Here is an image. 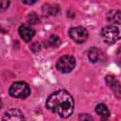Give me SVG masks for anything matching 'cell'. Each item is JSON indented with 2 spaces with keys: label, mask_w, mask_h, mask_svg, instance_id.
Masks as SVG:
<instances>
[{
  "label": "cell",
  "mask_w": 121,
  "mask_h": 121,
  "mask_svg": "<svg viewBox=\"0 0 121 121\" xmlns=\"http://www.w3.org/2000/svg\"><path fill=\"white\" fill-rule=\"evenodd\" d=\"M46 108L58 113L62 118L71 116L74 111V99L66 90H58L46 100Z\"/></svg>",
  "instance_id": "6da1fadb"
},
{
  "label": "cell",
  "mask_w": 121,
  "mask_h": 121,
  "mask_svg": "<svg viewBox=\"0 0 121 121\" xmlns=\"http://www.w3.org/2000/svg\"><path fill=\"white\" fill-rule=\"evenodd\" d=\"M9 93L11 96L15 98H26L30 95V88L27 83L24 81H16L11 84L9 89Z\"/></svg>",
  "instance_id": "7a4b0ae2"
},
{
  "label": "cell",
  "mask_w": 121,
  "mask_h": 121,
  "mask_svg": "<svg viewBox=\"0 0 121 121\" xmlns=\"http://www.w3.org/2000/svg\"><path fill=\"white\" fill-rule=\"evenodd\" d=\"M101 38L104 43L108 44H112L116 43L120 38L119 29L113 25L106 26L101 30Z\"/></svg>",
  "instance_id": "3957f363"
},
{
  "label": "cell",
  "mask_w": 121,
  "mask_h": 121,
  "mask_svg": "<svg viewBox=\"0 0 121 121\" xmlns=\"http://www.w3.org/2000/svg\"><path fill=\"white\" fill-rule=\"evenodd\" d=\"M76 65V60L74 57L70 55H63L61 56L56 63V67L60 72L62 73H69L71 72Z\"/></svg>",
  "instance_id": "277c9868"
},
{
  "label": "cell",
  "mask_w": 121,
  "mask_h": 121,
  "mask_svg": "<svg viewBox=\"0 0 121 121\" xmlns=\"http://www.w3.org/2000/svg\"><path fill=\"white\" fill-rule=\"evenodd\" d=\"M69 36L74 42L78 43H83L88 39V31L83 26H75L70 28Z\"/></svg>",
  "instance_id": "5b68a950"
},
{
  "label": "cell",
  "mask_w": 121,
  "mask_h": 121,
  "mask_svg": "<svg viewBox=\"0 0 121 121\" xmlns=\"http://www.w3.org/2000/svg\"><path fill=\"white\" fill-rule=\"evenodd\" d=\"M105 82L106 84L110 87V89L112 91L113 95L121 99V84L119 82V80L112 75H108L105 77Z\"/></svg>",
  "instance_id": "8992f818"
},
{
  "label": "cell",
  "mask_w": 121,
  "mask_h": 121,
  "mask_svg": "<svg viewBox=\"0 0 121 121\" xmlns=\"http://www.w3.org/2000/svg\"><path fill=\"white\" fill-rule=\"evenodd\" d=\"M2 121H26L23 112L18 109H9L2 116Z\"/></svg>",
  "instance_id": "52a82bcc"
},
{
  "label": "cell",
  "mask_w": 121,
  "mask_h": 121,
  "mask_svg": "<svg viewBox=\"0 0 121 121\" xmlns=\"http://www.w3.org/2000/svg\"><path fill=\"white\" fill-rule=\"evenodd\" d=\"M18 31H19V34H20L21 38L25 42H30L31 39L35 35V30L30 26V25H26V24L20 26Z\"/></svg>",
  "instance_id": "ba28073f"
},
{
  "label": "cell",
  "mask_w": 121,
  "mask_h": 121,
  "mask_svg": "<svg viewBox=\"0 0 121 121\" xmlns=\"http://www.w3.org/2000/svg\"><path fill=\"white\" fill-rule=\"evenodd\" d=\"M42 11L44 16L49 17V16H55L60 12V8L58 5L55 4H44L42 8Z\"/></svg>",
  "instance_id": "9c48e42d"
},
{
  "label": "cell",
  "mask_w": 121,
  "mask_h": 121,
  "mask_svg": "<svg viewBox=\"0 0 121 121\" xmlns=\"http://www.w3.org/2000/svg\"><path fill=\"white\" fill-rule=\"evenodd\" d=\"M107 20L111 23L121 25V10L118 9H112L109 10L106 14Z\"/></svg>",
  "instance_id": "30bf717a"
},
{
  "label": "cell",
  "mask_w": 121,
  "mask_h": 121,
  "mask_svg": "<svg viewBox=\"0 0 121 121\" xmlns=\"http://www.w3.org/2000/svg\"><path fill=\"white\" fill-rule=\"evenodd\" d=\"M95 112L100 116L101 121H107L110 116V111H109L108 107L103 103H99L96 105Z\"/></svg>",
  "instance_id": "8fae6325"
},
{
  "label": "cell",
  "mask_w": 121,
  "mask_h": 121,
  "mask_svg": "<svg viewBox=\"0 0 121 121\" xmlns=\"http://www.w3.org/2000/svg\"><path fill=\"white\" fill-rule=\"evenodd\" d=\"M100 57V50L96 47H91L88 51V58L90 61L92 62H96L99 60Z\"/></svg>",
  "instance_id": "7c38bea8"
},
{
  "label": "cell",
  "mask_w": 121,
  "mask_h": 121,
  "mask_svg": "<svg viewBox=\"0 0 121 121\" xmlns=\"http://www.w3.org/2000/svg\"><path fill=\"white\" fill-rule=\"evenodd\" d=\"M46 43H47V44H48L49 46H51V47H58V46L60 44L61 41H60V38L59 36H57V35H51V36L47 39Z\"/></svg>",
  "instance_id": "4fadbf2b"
},
{
  "label": "cell",
  "mask_w": 121,
  "mask_h": 121,
  "mask_svg": "<svg viewBox=\"0 0 121 121\" xmlns=\"http://www.w3.org/2000/svg\"><path fill=\"white\" fill-rule=\"evenodd\" d=\"M27 22L29 25H36L40 24V18L35 12H30L27 16Z\"/></svg>",
  "instance_id": "5bb4252c"
},
{
  "label": "cell",
  "mask_w": 121,
  "mask_h": 121,
  "mask_svg": "<svg viewBox=\"0 0 121 121\" xmlns=\"http://www.w3.org/2000/svg\"><path fill=\"white\" fill-rule=\"evenodd\" d=\"M78 119H79V121H94L93 117L90 114H88V113H81V114H79Z\"/></svg>",
  "instance_id": "9a60e30c"
},
{
  "label": "cell",
  "mask_w": 121,
  "mask_h": 121,
  "mask_svg": "<svg viewBox=\"0 0 121 121\" xmlns=\"http://www.w3.org/2000/svg\"><path fill=\"white\" fill-rule=\"evenodd\" d=\"M9 1H4V0H2L1 2H0V6H1V11H3V10H5L8 7H9Z\"/></svg>",
  "instance_id": "2e32d148"
},
{
  "label": "cell",
  "mask_w": 121,
  "mask_h": 121,
  "mask_svg": "<svg viewBox=\"0 0 121 121\" xmlns=\"http://www.w3.org/2000/svg\"><path fill=\"white\" fill-rule=\"evenodd\" d=\"M116 60L119 64H121V47H119L116 51Z\"/></svg>",
  "instance_id": "e0dca14e"
},
{
  "label": "cell",
  "mask_w": 121,
  "mask_h": 121,
  "mask_svg": "<svg viewBox=\"0 0 121 121\" xmlns=\"http://www.w3.org/2000/svg\"><path fill=\"white\" fill-rule=\"evenodd\" d=\"M30 48H31L32 51H34V48H36V52H38V51L40 50V44H39L38 43H34L30 46Z\"/></svg>",
  "instance_id": "ac0fdd59"
},
{
  "label": "cell",
  "mask_w": 121,
  "mask_h": 121,
  "mask_svg": "<svg viewBox=\"0 0 121 121\" xmlns=\"http://www.w3.org/2000/svg\"><path fill=\"white\" fill-rule=\"evenodd\" d=\"M24 4H28V5H31V4H34L36 1H22Z\"/></svg>",
  "instance_id": "d6986e66"
}]
</instances>
